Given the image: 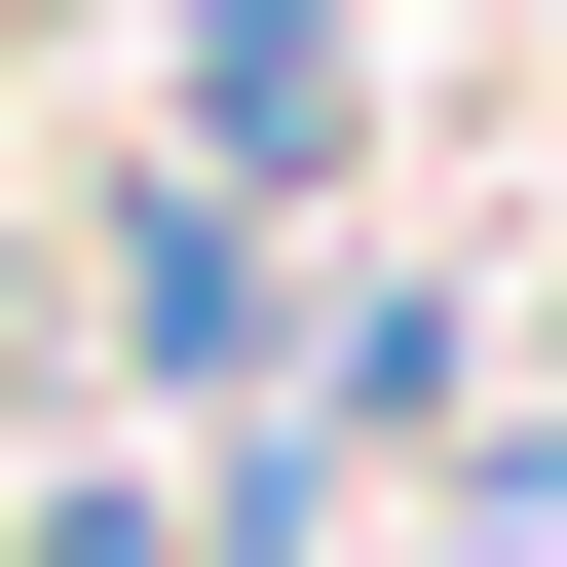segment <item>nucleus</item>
<instances>
[{
	"label": "nucleus",
	"mask_w": 567,
	"mask_h": 567,
	"mask_svg": "<svg viewBox=\"0 0 567 567\" xmlns=\"http://www.w3.org/2000/svg\"><path fill=\"white\" fill-rule=\"evenodd\" d=\"M114 265H152V379H265V227H227V189H152Z\"/></svg>",
	"instance_id": "nucleus-1"
}]
</instances>
